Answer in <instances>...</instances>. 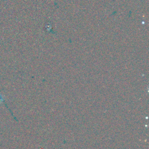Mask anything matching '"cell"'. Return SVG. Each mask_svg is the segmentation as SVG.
<instances>
[{
    "instance_id": "cell-1",
    "label": "cell",
    "mask_w": 149,
    "mask_h": 149,
    "mask_svg": "<svg viewBox=\"0 0 149 149\" xmlns=\"http://www.w3.org/2000/svg\"><path fill=\"white\" fill-rule=\"evenodd\" d=\"M5 101V96L3 95L1 93H0V106L3 105V104Z\"/></svg>"
}]
</instances>
